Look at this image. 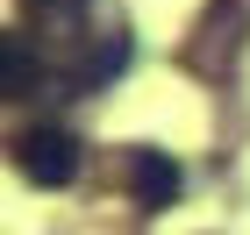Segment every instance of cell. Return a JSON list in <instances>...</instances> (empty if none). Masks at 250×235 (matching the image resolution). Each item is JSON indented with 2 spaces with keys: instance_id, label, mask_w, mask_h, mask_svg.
I'll return each mask as SVG.
<instances>
[{
  "instance_id": "obj_4",
  "label": "cell",
  "mask_w": 250,
  "mask_h": 235,
  "mask_svg": "<svg viewBox=\"0 0 250 235\" xmlns=\"http://www.w3.org/2000/svg\"><path fill=\"white\" fill-rule=\"evenodd\" d=\"M0 64H7V100H29L43 86V64L29 50V36H0Z\"/></svg>"
},
{
  "instance_id": "obj_2",
  "label": "cell",
  "mask_w": 250,
  "mask_h": 235,
  "mask_svg": "<svg viewBox=\"0 0 250 235\" xmlns=\"http://www.w3.org/2000/svg\"><path fill=\"white\" fill-rule=\"evenodd\" d=\"M122 64H129V29H122V15H93V29L79 36V57L64 64V86H72V93H100L107 78H122Z\"/></svg>"
},
{
  "instance_id": "obj_3",
  "label": "cell",
  "mask_w": 250,
  "mask_h": 235,
  "mask_svg": "<svg viewBox=\"0 0 250 235\" xmlns=\"http://www.w3.org/2000/svg\"><path fill=\"white\" fill-rule=\"evenodd\" d=\"M122 185H129L136 214H165V207L179 199V185H186V171L172 164V150L136 143V150H122Z\"/></svg>"
},
{
  "instance_id": "obj_5",
  "label": "cell",
  "mask_w": 250,
  "mask_h": 235,
  "mask_svg": "<svg viewBox=\"0 0 250 235\" xmlns=\"http://www.w3.org/2000/svg\"><path fill=\"white\" fill-rule=\"evenodd\" d=\"M29 15H43V21H72V15H86L93 0H21Z\"/></svg>"
},
{
  "instance_id": "obj_1",
  "label": "cell",
  "mask_w": 250,
  "mask_h": 235,
  "mask_svg": "<svg viewBox=\"0 0 250 235\" xmlns=\"http://www.w3.org/2000/svg\"><path fill=\"white\" fill-rule=\"evenodd\" d=\"M15 171L29 178V185H43V193L72 185V178H79V136H72V128H58V121L21 128V136H15Z\"/></svg>"
}]
</instances>
